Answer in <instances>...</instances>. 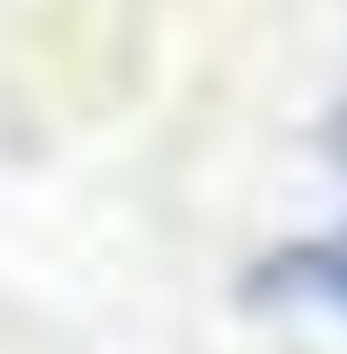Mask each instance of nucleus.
Instances as JSON below:
<instances>
[{
	"label": "nucleus",
	"instance_id": "1",
	"mask_svg": "<svg viewBox=\"0 0 347 354\" xmlns=\"http://www.w3.org/2000/svg\"><path fill=\"white\" fill-rule=\"evenodd\" d=\"M265 293L320 300V307H341L347 313V232H327V239L286 245L279 259L265 266Z\"/></svg>",
	"mask_w": 347,
	"mask_h": 354
}]
</instances>
